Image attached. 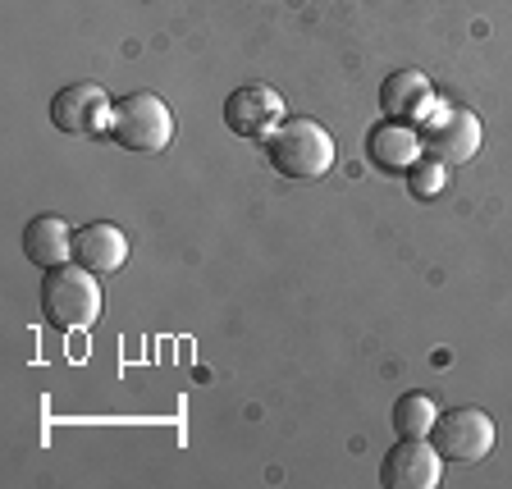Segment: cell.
Wrapping results in <instances>:
<instances>
[{
	"label": "cell",
	"mask_w": 512,
	"mask_h": 489,
	"mask_svg": "<svg viewBox=\"0 0 512 489\" xmlns=\"http://www.w3.org/2000/svg\"><path fill=\"white\" fill-rule=\"evenodd\" d=\"M444 480V453L426 439H403L384 453L380 462V485L384 489H435Z\"/></svg>",
	"instance_id": "obj_8"
},
{
	"label": "cell",
	"mask_w": 512,
	"mask_h": 489,
	"mask_svg": "<svg viewBox=\"0 0 512 489\" xmlns=\"http://www.w3.org/2000/svg\"><path fill=\"white\" fill-rule=\"evenodd\" d=\"M380 110H384V119H398V124H421V119L435 110L426 74H416V69L389 74L380 87Z\"/></svg>",
	"instance_id": "obj_11"
},
{
	"label": "cell",
	"mask_w": 512,
	"mask_h": 489,
	"mask_svg": "<svg viewBox=\"0 0 512 489\" xmlns=\"http://www.w3.org/2000/svg\"><path fill=\"white\" fill-rule=\"evenodd\" d=\"M448 183V174H444V160H430V156H421L412 165V192L416 197H435L439 188Z\"/></svg>",
	"instance_id": "obj_14"
},
{
	"label": "cell",
	"mask_w": 512,
	"mask_h": 489,
	"mask_svg": "<svg viewBox=\"0 0 512 489\" xmlns=\"http://www.w3.org/2000/svg\"><path fill=\"white\" fill-rule=\"evenodd\" d=\"M74 261L87 266L92 275H115L128 261L124 229H115L110 220H92V224H83V229H74Z\"/></svg>",
	"instance_id": "obj_10"
},
{
	"label": "cell",
	"mask_w": 512,
	"mask_h": 489,
	"mask_svg": "<svg viewBox=\"0 0 512 489\" xmlns=\"http://www.w3.org/2000/svg\"><path fill=\"white\" fill-rule=\"evenodd\" d=\"M224 124L238 138H270L284 124V96L266 83H243L224 96Z\"/></svg>",
	"instance_id": "obj_7"
},
{
	"label": "cell",
	"mask_w": 512,
	"mask_h": 489,
	"mask_svg": "<svg viewBox=\"0 0 512 489\" xmlns=\"http://www.w3.org/2000/svg\"><path fill=\"white\" fill-rule=\"evenodd\" d=\"M416 133H421L426 156L444 160V165H462V160H471L480 151V119L471 115L467 106H453V101L430 110V115L416 124Z\"/></svg>",
	"instance_id": "obj_4"
},
{
	"label": "cell",
	"mask_w": 512,
	"mask_h": 489,
	"mask_svg": "<svg viewBox=\"0 0 512 489\" xmlns=\"http://www.w3.org/2000/svg\"><path fill=\"white\" fill-rule=\"evenodd\" d=\"M23 256H28L32 266H64L69 256H74V229L60 220V215H32L23 224Z\"/></svg>",
	"instance_id": "obj_12"
},
{
	"label": "cell",
	"mask_w": 512,
	"mask_h": 489,
	"mask_svg": "<svg viewBox=\"0 0 512 489\" xmlns=\"http://www.w3.org/2000/svg\"><path fill=\"white\" fill-rule=\"evenodd\" d=\"M426 156L421 147V133L416 124H398V119H384L366 133V160L384 174H412V165Z\"/></svg>",
	"instance_id": "obj_9"
},
{
	"label": "cell",
	"mask_w": 512,
	"mask_h": 489,
	"mask_svg": "<svg viewBox=\"0 0 512 489\" xmlns=\"http://www.w3.org/2000/svg\"><path fill=\"white\" fill-rule=\"evenodd\" d=\"M430 439H435V448L444 453V462H467L471 467V462L490 458L494 421L480 412V407H448V412H439Z\"/></svg>",
	"instance_id": "obj_5"
},
{
	"label": "cell",
	"mask_w": 512,
	"mask_h": 489,
	"mask_svg": "<svg viewBox=\"0 0 512 489\" xmlns=\"http://www.w3.org/2000/svg\"><path fill=\"white\" fill-rule=\"evenodd\" d=\"M266 156L275 174L293 183H316L334 170V138L316 119H284L266 138Z\"/></svg>",
	"instance_id": "obj_2"
},
{
	"label": "cell",
	"mask_w": 512,
	"mask_h": 489,
	"mask_svg": "<svg viewBox=\"0 0 512 489\" xmlns=\"http://www.w3.org/2000/svg\"><path fill=\"white\" fill-rule=\"evenodd\" d=\"M37 298H42V316L51 330L60 334H74V330H92L96 316H101V288H96V275L87 266H51L42 275V288H37Z\"/></svg>",
	"instance_id": "obj_1"
},
{
	"label": "cell",
	"mask_w": 512,
	"mask_h": 489,
	"mask_svg": "<svg viewBox=\"0 0 512 489\" xmlns=\"http://www.w3.org/2000/svg\"><path fill=\"white\" fill-rule=\"evenodd\" d=\"M439 421V403L430 394H403L394 403V430L403 439H426Z\"/></svg>",
	"instance_id": "obj_13"
},
{
	"label": "cell",
	"mask_w": 512,
	"mask_h": 489,
	"mask_svg": "<svg viewBox=\"0 0 512 489\" xmlns=\"http://www.w3.org/2000/svg\"><path fill=\"white\" fill-rule=\"evenodd\" d=\"M51 124L69 138L110 133V96L96 83H69L51 96Z\"/></svg>",
	"instance_id": "obj_6"
},
{
	"label": "cell",
	"mask_w": 512,
	"mask_h": 489,
	"mask_svg": "<svg viewBox=\"0 0 512 489\" xmlns=\"http://www.w3.org/2000/svg\"><path fill=\"white\" fill-rule=\"evenodd\" d=\"M174 138V115L170 106L151 92H128L110 106V142L124 151H142V156H156L165 151Z\"/></svg>",
	"instance_id": "obj_3"
}]
</instances>
